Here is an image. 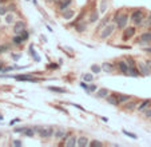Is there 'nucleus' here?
<instances>
[{"label":"nucleus","mask_w":151,"mask_h":147,"mask_svg":"<svg viewBox=\"0 0 151 147\" xmlns=\"http://www.w3.org/2000/svg\"><path fill=\"white\" fill-rule=\"evenodd\" d=\"M127 22H128L127 15H122V13H116L115 15V24L118 26V28H124Z\"/></svg>","instance_id":"f257e3e1"},{"label":"nucleus","mask_w":151,"mask_h":147,"mask_svg":"<svg viewBox=\"0 0 151 147\" xmlns=\"http://www.w3.org/2000/svg\"><path fill=\"white\" fill-rule=\"evenodd\" d=\"M143 18L144 16H143V11H142V9H136V11L132 12V15H131V20L135 26L142 23V22H143Z\"/></svg>","instance_id":"f03ea898"},{"label":"nucleus","mask_w":151,"mask_h":147,"mask_svg":"<svg viewBox=\"0 0 151 147\" xmlns=\"http://www.w3.org/2000/svg\"><path fill=\"white\" fill-rule=\"evenodd\" d=\"M114 28L115 26L114 24H107L104 28H102V32H100V38L102 39H107L111 36V34L114 32Z\"/></svg>","instance_id":"7ed1b4c3"},{"label":"nucleus","mask_w":151,"mask_h":147,"mask_svg":"<svg viewBox=\"0 0 151 147\" xmlns=\"http://www.w3.org/2000/svg\"><path fill=\"white\" fill-rule=\"evenodd\" d=\"M55 130L52 127H42V130L39 131V135L42 136V138H51V136L54 135Z\"/></svg>","instance_id":"20e7f679"},{"label":"nucleus","mask_w":151,"mask_h":147,"mask_svg":"<svg viewBox=\"0 0 151 147\" xmlns=\"http://www.w3.org/2000/svg\"><path fill=\"white\" fill-rule=\"evenodd\" d=\"M24 30H26V23H24V22H22V20L16 22L15 27H13V32H15V35H20V34H22Z\"/></svg>","instance_id":"39448f33"},{"label":"nucleus","mask_w":151,"mask_h":147,"mask_svg":"<svg viewBox=\"0 0 151 147\" xmlns=\"http://www.w3.org/2000/svg\"><path fill=\"white\" fill-rule=\"evenodd\" d=\"M139 43H140V44H144V43H151V32L147 31V32H143V34H140V36H139Z\"/></svg>","instance_id":"423d86ee"},{"label":"nucleus","mask_w":151,"mask_h":147,"mask_svg":"<svg viewBox=\"0 0 151 147\" xmlns=\"http://www.w3.org/2000/svg\"><path fill=\"white\" fill-rule=\"evenodd\" d=\"M66 134H67V131L64 128H56L54 132V138L55 139H64Z\"/></svg>","instance_id":"0eeeda50"},{"label":"nucleus","mask_w":151,"mask_h":147,"mask_svg":"<svg viewBox=\"0 0 151 147\" xmlns=\"http://www.w3.org/2000/svg\"><path fill=\"white\" fill-rule=\"evenodd\" d=\"M15 79L16 80H22V82H38V79L32 78L31 75H16Z\"/></svg>","instance_id":"6e6552de"},{"label":"nucleus","mask_w":151,"mask_h":147,"mask_svg":"<svg viewBox=\"0 0 151 147\" xmlns=\"http://www.w3.org/2000/svg\"><path fill=\"white\" fill-rule=\"evenodd\" d=\"M134 34H135V28L134 27H128L124 30V34H123V39L124 40H127V39H130L131 36H134Z\"/></svg>","instance_id":"1a4fd4ad"},{"label":"nucleus","mask_w":151,"mask_h":147,"mask_svg":"<svg viewBox=\"0 0 151 147\" xmlns=\"http://www.w3.org/2000/svg\"><path fill=\"white\" fill-rule=\"evenodd\" d=\"M118 67H119V70L122 71V74H124V75H128V64H127V62L120 60V62L118 63Z\"/></svg>","instance_id":"9d476101"},{"label":"nucleus","mask_w":151,"mask_h":147,"mask_svg":"<svg viewBox=\"0 0 151 147\" xmlns=\"http://www.w3.org/2000/svg\"><path fill=\"white\" fill-rule=\"evenodd\" d=\"M74 16H75L74 9H66V11H63V20H71Z\"/></svg>","instance_id":"9b49d317"},{"label":"nucleus","mask_w":151,"mask_h":147,"mask_svg":"<svg viewBox=\"0 0 151 147\" xmlns=\"http://www.w3.org/2000/svg\"><path fill=\"white\" fill-rule=\"evenodd\" d=\"M75 144H78V139L75 138V135H70L66 139V146L67 147H75Z\"/></svg>","instance_id":"f8f14e48"},{"label":"nucleus","mask_w":151,"mask_h":147,"mask_svg":"<svg viewBox=\"0 0 151 147\" xmlns=\"http://www.w3.org/2000/svg\"><path fill=\"white\" fill-rule=\"evenodd\" d=\"M138 70H139V72L143 74V75H148V74H150V67H148L147 64H144V63H139Z\"/></svg>","instance_id":"ddd939ff"},{"label":"nucleus","mask_w":151,"mask_h":147,"mask_svg":"<svg viewBox=\"0 0 151 147\" xmlns=\"http://www.w3.org/2000/svg\"><path fill=\"white\" fill-rule=\"evenodd\" d=\"M90 142L87 139V136H79L78 138V146L79 147H84V146H88Z\"/></svg>","instance_id":"4468645a"},{"label":"nucleus","mask_w":151,"mask_h":147,"mask_svg":"<svg viewBox=\"0 0 151 147\" xmlns=\"http://www.w3.org/2000/svg\"><path fill=\"white\" fill-rule=\"evenodd\" d=\"M128 75H130V76H134V78H138L139 76V70H136L134 66L128 67Z\"/></svg>","instance_id":"2eb2a0df"},{"label":"nucleus","mask_w":151,"mask_h":147,"mask_svg":"<svg viewBox=\"0 0 151 147\" xmlns=\"http://www.w3.org/2000/svg\"><path fill=\"white\" fill-rule=\"evenodd\" d=\"M106 99H107V102H109L110 105H113V106H118V105H120L119 100H118V96H111V95H109V96L106 98Z\"/></svg>","instance_id":"dca6fc26"},{"label":"nucleus","mask_w":151,"mask_h":147,"mask_svg":"<svg viewBox=\"0 0 151 147\" xmlns=\"http://www.w3.org/2000/svg\"><path fill=\"white\" fill-rule=\"evenodd\" d=\"M96 96H98V98H107V96H109V90H107V88H100V90H98Z\"/></svg>","instance_id":"f3484780"},{"label":"nucleus","mask_w":151,"mask_h":147,"mask_svg":"<svg viewBox=\"0 0 151 147\" xmlns=\"http://www.w3.org/2000/svg\"><path fill=\"white\" fill-rule=\"evenodd\" d=\"M48 90H50V91H54V92H58V94H66L67 92L64 88H62V87H55V86H50Z\"/></svg>","instance_id":"a211bd4d"},{"label":"nucleus","mask_w":151,"mask_h":147,"mask_svg":"<svg viewBox=\"0 0 151 147\" xmlns=\"http://www.w3.org/2000/svg\"><path fill=\"white\" fill-rule=\"evenodd\" d=\"M35 134H36V130H35V128H32V127H27V130L24 131V135L28 136V138L35 136Z\"/></svg>","instance_id":"6ab92c4d"},{"label":"nucleus","mask_w":151,"mask_h":147,"mask_svg":"<svg viewBox=\"0 0 151 147\" xmlns=\"http://www.w3.org/2000/svg\"><path fill=\"white\" fill-rule=\"evenodd\" d=\"M150 105H151V100H150V99H147V100H143L139 106H138V110H139V111H143V110L147 109Z\"/></svg>","instance_id":"aec40b11"},{"label":"nucleus","mask_w":151,"mask_h":147,"mask_svg":"<svg viewBox=\"0 0 151 147\" xmlns=\"http://www.w3.org/2000/svg\"><path fill=\"white\" fill-rule=\"evenodd\" d=\"M75 30H76V32L82 34V32H84L86 30H87V24H86V23H79V24H76Z\"/></svg>","instance_id":"412c9836"},{"label":"nucleus","mask_w":151,"mask_h":147,"mask_svg":"<svg viewBox=\"0 0 151 147\" xmlns=\"http://www.w3.org/2000/svg\"><path fill=\"white\" fill-rule=\"evenodd\" d=\"M23 42H24V39L22 38V35H15L13 38H12V43H13V44H16V46L22 44Z\"/></svg>","instance_id":"4be33fe9"},{"label":"nucleus","mask_w":151,"mask_h":147,"mask_svg":"<svg viewBox=\"0 0 151 147\" xmlns=\"http://www.w3.org/2000/svg\"><path fill=\"white\" fill-rule=\"evenodd\" d=\"M15 23V15L13 13H7L5 15V24H12Z\"/></svg>","instance_id":"5701e85b"},{"label":"nucleus","mask_w":151,"mask_h":147,"mask_svg":"<svg viewBox=\"0 0 151 147\" xmlns=\"http://www.w3.org/2000/svg\"><path fill=\"white\" fill-rule=\"evenodd\" d=\"M71 3H72V0H66V1L63 0V1H62V4L59 5V9H60V11H66V9H67V7H68V5H70Z\"/></svg>","instance_id":"b1692460"},{"label":"nucleus","mask_w":151,"mask_h":147,"mask_svg":"<svg viewBox=\"0 0 151 147\" xmlns=\"http://www.w3.org/2000/svg\"><path fill=\"white\" fill-rule=\"evenodd\" d=\"M98 20H99V13H98L96 11H94L90 15V23H95Z\"/></svg>","instance_id":"393cba45"},{"label":"nucleus","mask_w":151,"mask_h":147,"mask_svg":"<svg viewBox=\"0 0 151 147\" xmlns=\"http://www.w3.org/2000/svg\"><path fill=\"white\" fill-rule=\"evenodd\" d=\"M130 99H131V96H130V95H118V100H119V103L128 102Z\"/></svg>","instance_id":"a878e982"},{"label":"nucleus","mask_w":151,"mask_h":147,"mask_svg":"<svg viewBox=\"0 0 151 147\" xmlns=\"http://www.w3.org/2000/svg\"><path fill=\"white\" fill-rule=\"evenodd\" d=\"M102 68H103L104 72H111V71H113V64H111V63H103Z\"/></svg>","instance_id":"bb28decb"},{"label":"nucleus","mask_w":151,"mask_h":147,"mask_svg":"<svg viewBox=\"0 0 151 147\" xmlns=\"http://www.w3.org/2000/svg\"><path fill=\"white\" fill-rule=\"evenodd\" d=\"M107 9H109V4H107V0H102V3H100V12H102V13H104Z\"/></svg>","instance_id":"cd10ccee"},{"label":"nucleus","mask_w":151,"mask_h":147,"mask_svg":"<svg viewBox=\"0 0 151 147\" xmlns=\"http://www.w3.org/2000/svg\"><path fill=\"white\" fill-rule=\"evenodd\" d=\"M136 105H138V103H135V102H130V103L127 102V105L124 106V110H127V111H131V110H134V109L136 107Z\"/></svg>","instance_id":"c85d7f7f"},{"label":"nucleus","mask_w":151,"mask_h":147,"mask_svg":"<svg viewBox=\"0 0 151 147\" xmlns=\"http://www.w3.org/2000/svg\"><path fill=\"white\" fill-rule=\"evenodd\" d=\"M83 80L87 82V83H91V82L94 80V75L92 74H84V75H83Z\"/></svg>","instance_id":"c756f323"},{"label":"nucleus","mask_w":151,"mask_h":147,"mask_svg":"<svg viewBox=\"0 0 151 147\" xmlns=\"http://www.w3.org/2000/svg\"><path fill=\"white\" fill-rule=\"evenodd\" d=\"M91 71H92L94 74H99V72H102V67L98 66V64H92V66H91Z\"/></svg>","instance_id":"7c9ffc66"},{"label":"nucleus","mask_w":151,"mask_h":147,"mask_svg":"<svg viewBox=\"0 0 151 147\" xmlns=\"http://www.w3.org/2000/svg\"><path fill=\"white\" fill-rule=\"evenodd\" d=\"M107 24H109V19H107V18H104V19H103L100 23H99V27H98V30H102V28H104Z\"/></svg>","instance_id":"2f4dec72"},{"label":"nucleus","mask_w":151,"mask_h":147,"mask_svg":"<svg viewBox=\"0 0 151 147\" xmlns=\"http://www.w3.org/2000/svg\"><path fill=\"white\" fill-rule=\"evenodd\" d=\"M7 12H8V8H7V7H4V5H0V15H1V16H5V15H7Z\"/></svg>","instance_id":"473e14b6"},{"label":"nucleus","mask_w":151,"mask_h":147,"mask_svg":"<svg viewBox=\"0 0 151 147\" xmlns=\"http://www.w3.org/2000/svg\"><path fill=\"white\" fill-rule=\"evenodd\" d=\"M123 134H124V135H127V136H130V138H132V139H136V138H138L135 134H132V132H128L127 130H123Z\"/></svg>","instance_id":"72a5a7b5"},{"label":"nucleus","mask_w":151,"mask_h":147,"mask_svg":"<svg viewBox=\"0 0 151 147\" xmlns=\"http://www.w3.org/2000/svg\"><path fill=\"white\" fill-rule=\"evenodd\" d=\"M30 51H31V55L34 56V58H35V60H38V62H39V56L36 55L35 50H34V46H31V47H30Z\"/></svg>","instance_id":"f704fd0d"},{"label":"nucleus","mask_w":151,"mask_h":147,"mask_svg":"<svg viewBox=\"0 0 151 147\" xmlns=\"http://www.w3.org/2000/svg\"><path fill=\"white\" fill-rule=\"evenodd\" d=\"M80 86L87 91V94H91V91H90V86L87 84V82H86V83H80Z\"/></svg>","instance_id":"c9c22d12"},{"label":"nucleus","mask_w":151,"mask_h":147,"mask_svg":"<svg viewBox=\"0 0 151 147\" xmlns=\"http://www.w3.org/2000/svg\"><path fill=\"white\" fill-rule=\"evenodd\" d=\"M90 146H102V142H99V140H92V142H90Z\"/></svg>","instance_id":"e433bc0d"},{"label":"nucleus","mask_w":151,"mask_h":147,"mask_svg":"<svg viewBox=\"0 0 151 147\" xmlns=\"http://www.w3.org/2000/svg\"><path fill=\"white\" fill-rule=\"evenodd\" d=\"M27 130V127H16L15 128V132H24Z\"/></svg>","instance_id":"4c0bfd02"},{"label":"nucleus","mask_w":151,"mask_h":147,"mask_svg":"<svg viewBox=\"0 0 151 147\" xmlns=\"http://www.w3.org/2000/svg\"><path fill=\"white\" fill-rule=\"evenodd\" d=\"M20 35H22V38H23L24 40H27V39H28V32L26 31V30H24V31L22 32V34H20Z\"/></svg>","instance_id":"58836bf2"},{"label":"nucleus","mask_w":151,"mask_h":147,"mask_svg":"<svg viewBox=\"0 0 151 147\" xmlns=\"http://www.w3.org/2000/svg\"><path fill=\"white\" fill-rule=\"evenodd\" d=\"M144 115L147 116V118H151V109H148V110H147V111L144 112Z\"/></svg>","instance_id":"ea45409f"},{"label":"nucleus","mask_w":151,"mask_h":147,"mask_svg":"<svg viewBox=\"0 0 151 147\" xmlns=\"http://www.w3.org/2000/svg\"><path fill=\"white\" fill-rule=\"evenodd\" d=\"M19 122H20V119H13V120H12V122H11L9 124H11V126H13L15 123H19Z\"/></svg>","instance_id":"a19ab883"},{"label":"nucleus","mask_w":151,"mask_h":147,"mask_svg":"<svg viewBox=\"0 0 151 147\" xmlns=\"http://www.w3.org/2000/svg\"><path fill=\"white\" fill-rule=\"evenodd\" d=\"M95 90H96V86H94V84L90 86V91H91V92H92V91H95Z\"/></svg>","instance_id":"79ce46f5"},{"label":"nucleus","mask_w":151,"mask_h":147,"mask_svg":"<svg viewBox=\"0 0 151 147\" xmlns=\"http://www.w3.org/2000/svg\"><path fill=\"white\" fill-rule=\"evenodd\" d=\"M13 144H15V146H22V142H20V140H15Z\"/></svg>","instance_id":"37998d69"},{"label":"nucleus","mask_w":151,"mask_h":147,"mask_svg":"<svg viewBox=\"0 0 151 147\" xmlns=\"http://www.w3.org/2000/svg\"><path fill=\"white\" fill-rule=\"evenodd\" d=\"M144 51H146V52H148V54H151V47H147Z\"/></svg>","instance_id":"c03bdc74"},{"label":"nucleus","mask_w":151,"mask_h":147,"mask_svg":"<svg viewBox=\"0 0 151 147\" xmlns=\"http://www.w3.org/2000/svg\"><path fill=\"white\" fill-rule=\"evenodd\" d=\"M8 9H11V11H13V9H15V5H9V7H7Z\"/></svg>","instance_id":"a18cd8bd"},{"label":"nucleus","mask_w":151,"mask_h":147,"mask_svg":"<svg viewBox=\"0 0 151 147\" xmlns=\"http://www.w3.org/2000/svg\"><path fill=\"white\" fill-rule=\"evenodd\" d=\"M19 58H20V55H13V59H15V60H18Z\"/></svg>","instance_id":"49530a36"},{"label":"nucleus","mask_w":151,"mask_h":147,"mask_svg":"<svg viewBox=\"0 0 151 147\" xmlns=\"http://www.w3.org/2000/svg\"><path fill=\"white\" fill-rule=\"evenodd\" d=\"M1 71H3V66H1V64H0V72H1Z\"/></svg>","instance_id":"de8ad7c7"},{"label":"nucleus","mask_w":151,"mask_h":147,"mask_svg":"<svg viewBox=\"0 0 151 147\" xmlns=\"http://www.w3.org/2000/svg\"><path fill=\"white\" fill-rule=\"evenodd\" d=\"M0 120H3V115L1 114H0Z\"/></svg>","instance_id":"09e8293b"},{"label":"nucleus","mask_w":151,"mask_h":147,"mask_svg":"<svg viewBox=\"0 0 151 147\" xmlns=\"http://www.w3.org/2000/svg\"><path fill=\"white\" fill-rule=\"evenodd\" d=\"M0 23H1V15H0Z\"/></svg>","instance_id":"8fccbe9b"},{"label":"nucleus","mask_w":151,"mask_h":147,"mask_svg":"<svg viewBox=\"0 0 151 147\" xmlns=\"http://www.w3.org/2000/svg\"><path fill=\"white\" fill-rule=\"evenodd\" d=\"M148 19H151V13H150V18H148Z\"/></svg>","instance_id":"3c124183"}]
</instances>
